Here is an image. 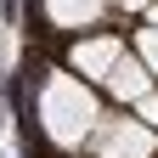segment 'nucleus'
Segmentation results:
<instances>
[{"mask_svg": "<svg viewBox=\"0 0 158 158\" xmlns=\"http://www.w3.org/2000/svg\"><path fill=\"white\" fill-rule=\"evenodd\" d=\"M40 124H45V135L56 147H79L90 141L96 124H102V102H96V90L85 85V79L73 73H45V85H40Z\"/></svg>", "mask_w": 158, "mask_h": 158, "instance_id": "obj_1", "label": "nucleus"}, {"mask_svg": "<svg viewBox=\"0 0 158 158\" xmlns=\"http://www.w3.org/2000/svg\"><path fill=\"white\" fill-rule=\"evenodd\" d=\"M90 147H96V158H158V135L141 118H102Z\"/></svg>", "mask_w": 158, "mask_h": 158, "instance_id": "obj_2", "label": "nucleus"}, {"mask_svg": "<svg viewBox=\"0 0 158 158\" xmlns=\"http://www.w3.org/2000/svg\"><path fill=\"white\" fill-rule=\"evenodd\" d=\"M124 56V40L118 34H90V40H79V45L68 51V68L79 79H107V68Z\"/></svg>", "mask_w": 158, "mask_h": 158, "instance_id": "obj_3", "label": "nucleus"}, {"mask_svg": "<svg viewBox=\"0 0 158 158\" xmlns=\"http://www.w3.org/2000/svg\"><path fill=\"white\" fill-rule=\"evenodd\" d=\"M102 90L113 96V102H141V96L152 90V73H147V62H141V56H135V51H124V56H118V62L107 68V79H102Z\"/></svg>", "mask_w": 158, "mask_h": 158, "instance_id": "obj_4", "label": "nucleus"}, {"mask_svg": "<svg viewBox=\"0 0 158 158\" xmlns=\"http://www.w3.org/2000/svg\"><path fill=\"white\" fill-rule=\"evenodd\" d=\"M40 6H45V17L56 28H85L107 11V0H40Z\"/></svg>", "mask_w": 158, "mask_h": 158, "instance_id": "obj_5", "label": "nucleus"}, {"mask_svg": "<svg viewBox=\"0 0 158 158\" xmlns=\"http://www.w3.org/2000/svg\"><path fill=\"white\" fill-rule=\"evenodd\" d=\"M135 56H141V62H147V73L158 79V28H152V23L135 34Z\"/></svg>", "mask_w": 158, "mask_h": 158, "instance_id": "obj_6", "label": "nucleus"}, {"mask_svg": "<svg viewBox=\"0 0 158 158\" xmlns=\"http://www.w3.org/2000/svg\"><path fill=\"white\" fill-rule=\"evenodd\" d=\"M135 113H141V124H152V130H158V90H147L141 102H135Z\"/></svg>", "mask_w": 158, "mask_h": 158, "instance_id": "obj_7", "label": "nucleus"}, {"mask_svg": "<svg viewBox=\"0 0 158 158\" xmlns=\"http://www.w3.org/2000/svg\"><path fill=\"white\" fill-rule=\"evenodd\" d=\"M113 6H118V11H147L152 0H113Z\"/></svg>", "mask_w": 158, "mask_h": 158, "instance_id": "obj_8", "label": "nucleus"}, {"mask_svg": "<svg viewBox=\"0 0 158 158\" xmlns=\"http://www.w3.org/2000/svg\"><path fill=\"white\" fill-rule=\"evenodd\" d=\"M147 23H152V28H158V0H152V6H147Z\"/></svg>", "mask_w": 158, "mask_h": 158, "instance_id": "obj_9", "label": "nucleus"}]
</instances>
